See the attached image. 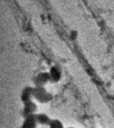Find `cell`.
<instances>
[{"mask_svg": "<svg viewBox=\"0 0 114 128\" xmlns=\"http://www.w3.org/2000/svg\"><path fill=\"white\" fill-rule=\"evenodd\" d=\"M33 98L41 104H47L53 99V96L45 86H34Z\"/></svg>", "mask_w": 114, "mask_h": 128, "instance_id": "1", "label": "cell"}, {"mask_svg": "<svg viewBox=\"0 0 114 128\" xmlns=\"http://www.w3.org/2000/svg\"><path fill=\"white\" fill-rule=\"evenodd\" d=\"M33 92L34 87L33 86H25L22 89L20 94V99L23 104L33 100V99H34Z\"/></svg>", "mask_w": 114, "mask_h": 128, "instance_id": "2", "label": "cell"}, {"mask_svg": "<svg viewBox=\"0 0 114 128\" xmlns=\"http://www.w3.org/2000/svg\"><path fill=\"white\" fill-rule=\"evenodd\" d=\"M38 109V106L33 100L23 104V108L22 110V114L24 118L31 115L36 114Z\"/></svg>", "mask_w": 114, "mask_h": 128, "instance_id": "3", "label": "cell"}, {"mask_svg": "<svg viewBox=\"0 0 114 128\" xmlns=\"http://www.w3.org/2000/svg\"><path fill=\"white\" fill-rule=\"evenodd\" d=\"M35 86H45L50 82V77L48 72H41L38 74L34 78Z\"/></svg>", "mask_w": 114, "mask_h": 128, "instance_id": "4", "label": "cell"}, {"mask_svg": "<svg viewBox=\"0 0 114 128\" xmlns=\"http://www.w3.org/2000/svg\"><path fill=\"white\" fill-rule=\"evenodd\" d=\"M51 83H58L62 77V70L58 66H53L48 71Z\"/></svg>", "mask_w": 114, "mask_h": 128, "instance_id": "5", "label": "cell"}, {"mask_svg": "<svg viewBox=\"0 0 114 128\" xmlns=\"http://www.w3.org/2000/svg\"><path fill=\"white\" fill-rule=\"evenodd\" d=\"M37 124L38 122L36 116H35V114H34V115L29 116L24 118L21 128H36Z\"/></svg>", "mask_w": 114, "mask_h": 128, "instance_id": "6", "label": "cell"}, {"mask_svg": "<svg viewBox=\"0 0 114 128\" xmlns=\"http://www.w3.org/2000/svg\"><path fill=\"white\" fill-rule=\"evenodd\" d=\"M36 120L38 124H41V125H49L51 122V119L47 114L45 113H38L35 114Z\"/></svg>", "mask_w": 114, "mask_h": 128, "instance_id": "7", "label": "cell"}, {"mask_svg": "<svg viewBox=\"0 0 114 128\" xmlns=\"http://www.w3.org/2000/svg\"><path fill=\"white\" fill-rule=\"evenodd\" d=\"M49 126L50 128H64L63 123L58 119H51Z\"/></svg>", "mask_w": 114, "mask_h": 128, "instance_id": "8", "label": "cell"}, {"mask_svg": "<svg viewBox=\"0 0 114 128\" xmlns=\"http://www.w3.org/2000/svg\"><path fill=\"white\" fill-rule=\"evenodd\" d=\"M72 128V127H70V128Z\"/></svg>", "mask_w": 114, "mask_h": 128, "instance_id": "9", "label": "cell"}]
</instances>
